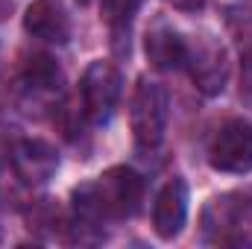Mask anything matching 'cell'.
I'll return each mask as SVG.
<instances>
[{
	"label": "cell",
	"mask_w": 252,
	"mask_h": 249,
	"mask_svg": "<svg viewBox=\"0 0 252 249\" xmlns=\"http://www.w3.org/2000/svg\"><path fill=\"white\" fill-rule=\"evenodd\" d=\"M144 182L129 167H112L94 182H85L73 190L76 226L94 229L106 220H124L141 208Z\"/></svg>",
	"instance_id": "1"
},
{
	"label": "cell",
	"mask_w": 252,
	"mask_h": 249,
	"mask_svg": "<svg viewBox=\"0 0 252 249\" xmlns=\"http://www.w3.org/2000/svg\"><path fill=\"white\" fill-rule=\"evenodd\" d=\"M132 135L141 150H156L167 129V91L153 79H138L129 109Z\"/></svg>",
	"instance_id": "2"
},
{
	"label": "cell",
	"mask_w": 252,
	"mask_h": 249,
	"mask_svg": "<svg viewBox=\"0 0 252 249\" xmlns=\"http://www.w3.org/2000/svg\"><path fill=\"white\" fill-rule=\"evenodd\" d=\"M82 112L94 124H106L121 97V73L112 62H91L82 73Z\"/></svg>",
	"instance_id": "3"
},
{
	"label": "cell",
	"mask_w": 252,
	"mask_h": 249,
	"mask_svg": "<svg viewBox=\"0 0 252 249\" xmlns=\"http://www.w3.org/2000/svg\"><path fill=\"white\" fill-rule=\"evenodd\" d=\"M185 67L190 70V79L202 94H208V97L223 94L226 79H229V56H226V47L217 38L199 35L193 44H188Z\"/></svg>",
	"instance_id": "4"
},
{
	"label": "cell",
	"mask_w": 252,
	"mask_h": 249,
	"mask_svg": "<svg viewBox=\"0 0 252 249\" xmlns=\"http://www.w3.org/2000/svg\"><path fill=\"white\" fill-rule=\"evenodd\" d=\"M208 161L214 170L223 173H250L252 170V124L229 121L208 150Z\"/></svg>",
	"instance_id": "5"
},
{
	"label": "cell",
	"mask_w": 252,
	"mask_h": 249,
	"mask_svg": "<svg viewBox=\"0 0 252 249\" xmlns=\"http://www.w3.org/2000/svg\"><path fill=\"white\" fill-rule=\"evenodd\" d=\"M12 167L24 185H44L59 170V153L47 141L27 138L12 147Z\"/></svg>",
	"instance_id": "6"
},
{
	"label": "cell",
	"mask_w": 252,
	"mask_h": 249,
	"mask_svg": "<svg viewBox=\"0 0 252 249\" xmlns=\"http://www.w3.org/2000/svg\"><path fill=\"white\" fill-rule=\"evenodd\" d=\"M188 220V185L182 179H170L158 190L153 208V226L161 241H173Z\"/></svg>",
	"instance_id": "7"
},
{
	"label": "cell",
	"mask_w": 252,
	"mask_h": 249,
	"mask_svg": "<svg viewBox=\"0 0 252 249\" xmlns=\"http://www.w3.org/2000/svg\"><path fill=\"white\" fill-rule=\"evenodd\" d=\"M24 30L32 38L50 41V44H64L70 38L67 15L56 0H32L24 12Z\"/></svg>",
	"instance_id": "8"
},
{
	"label": "cell",
	"mask_w": 252,
	"mask_h": 249,
	"mask_svg": "<svg viewBox=\"0 0 252 249\" xmlns=\"http://www.w3.org/2000/svg\"><path fill=\"white\" fill-rule=\"evenodd\" d=\"M144 50H147V59L153 62V67H158V70H179L188 62V41L167 27L150 30Z\"/></svg>",
	"instance_id": "9"
},
{
	"label": "cell",
	"mask_w": 252,
	"mask_h": 249,
	"mask_svg": "<svg viewBox=\"0 0 252 249\" xmlns=\"http://www.w3.org/2000/svg\"><path fill=\"white\" fill-rule=\"evenodd\" d=\"M21 85L30 97H50L62 91V70L50 56H32L24 64Z\"/></svg>",
	"instance_id": "10"
},
{
	"label": "cell",
	"mask_w": 252,
	"mask_h": 249,
	"mask_svg": "<svg viewBox=\"0 0 252 249\" xmlns=\"http://www.w3.org/2000/svg\"><path fill=\"white\" fill-rule=\"evenodd\" d=\"M144 0H103V18L115 35L118 50H124V32H129V24L135 18V12L141 9Z\"/></svg>",
	"instance_id": "11"
},
{
	"label": "cell",
	"mask_w": 252,
	"mask_h": 249,
	"mask_svg": "<svg viewBox=\"0 0 252 249\" xmlns=\"http://www.w3.org/2000/svg\"><path fill=\"white\" fill-rule=\"evenodd\" d=\"M241 94H244L247 103H252V50L241 62Z\"/></svg>",
	"instance_id": "12"
},
{
	"label": "cell",
	"mask_w": 252,
	"mask_h": 249,
	"mask_svg": "<svg viewBox=\"0 0 252 249\" xmlns=\"http://www.w3.org/2000/svg\"><path fill=\"white\" fill-rule=\"evenodd\" d=\"M167 3L176 6V9H182V12H199L205 6V0H167Z\"/></svg>",
	"instance_id": "13"
},
{
	"label": "cell",
	"mask_w": 252,
	"mask_h": 249,
	"mask_svg": "<svg viewBox=\"0 0 252 249\" xmlns=\"http://www.w3.org/2000/svg\"><path fill=\"white\" fill-rule=\"evenodd\" d=\"M76 3H79V6H88V3H94V0H76Z\"/></svg>",
	"instance_id": "14"
}]
</instances>
